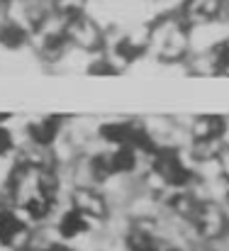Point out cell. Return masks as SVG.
Here are the masks:
<instances>
[{"mask_svg":"<svg viewBox=\"0 0 229 251\" xmlns=\"http://www.w3.org/2000/svg\"><path fill=\"white\" fill-rule=\"evenodd\" d=\"M95 227L83 217V215H78L74 207H64L61 212H59V217H56V237H59V242H74V239H80V237H85V234H90Z\"/></svg>","mask_w":229,"mask_h":251,"instance_id":"52a82bcc","label":"cell"},{"mask_svg":"<svg viewBox=\"0 0 229 251\" xmlns=\"http://www.w3.org/2000/svg\"><path fill=\"white\" fill-rule=\"evenodd\" d=\"M163 251H185V249H180V247H168V249H163Z\"/></svg>","mask_w":229,"mask_h":251,"instance_id":"9c48e42d","label":"cell"},{"mask_svg":"<svg viewBox=\"0 0 229 251\" xmlns=\"http://www.w3.org/2000/svg\"><path fill=\"white\" fill-rule=\"evenodd\" d=\"M193 51V37L188 25L176 15V10H161L149 22L147 56L161 66H180Z\"/></svg>","mask_w":229,"mask_h":251,"instance_id":"6da1fadb","label":"cell"},{"mask_svg":"<svg viewBox=\"0 0 229 251\" xmlns=\"http://www.w3.org/2000/svg\"><path fill=\"white\" fill-rule=\"evenodd\" d=\"M51 5V12L59 17V20H74L78 15H85L90 10V0H49Z\"/></svg>","mask_w":229,"mask_h":251,"instance_id":"ba28073f","label":"cell"},{"mask_svg":"<svg viewBox=\"0 0 229 251\" xmlns=\"http://www.w3.org/2000/svg\"><path fill=\"white\" fill-rule=\"evenodd\" d=\"M190 229L203 239H222L229 229V212L222 205V200L200 198L190 217Z\"/></svg>","mask_w":229,"mask_h":251,"instance_id":"5b68a950","label":"cell"},{"mask_svg":"<svg viewBox=\"0 0 229 251\" xmlns=\"http://www.w3.org/2000/svg\"><path fill=\"white\" fill-rule=\"evenodd\" d=\"M69 207L83 215L93 227L105 225L112 215V205L100 185H74L69 190Z\"/></svg>","mask_w":229,"mask_h":251,"instance_id":"277c9868","label":"cell"},{"mask_svg":"<svg viewBox=\"0 0 229 251\" xmlns=\"http://www.w3.org/2000/svg\"><path fill=\"white\" fill-rule=\"evenodd\" d=\"M183 122H185V132H188V144L190 142H225V137H227V115L200 112V115L183 117Z\"/></svg>","mask_w":229,"mask_h":251,"instance_id":"8992f818","label":"cell"},{"mask_svg":"<svg viewBox=\"0 0 229 251\" xmlns=\"http://www.w3.org/2000/svg\"><path fill=\"white\" fill-rule=\"evenodd\" d=\"M176 15L188 25V29H203L210 25H227L229 27V0H180Z\"/></svg>","mask_w":229,"mask_h":251,"instance_id":"3957f363","label":"cell"},{"mask_svg":"<svg viewBox=\"0 0 229 251\" xmlns=\"http://www.w3.org/2000/svg\"><path fill=\"white\" fill-rule=\"evenodd\" d=\"M64 37L71 49H76L85 56H98L105 51L107 29L90 12H85V15H78L74 20L64 22Z\"/></svg>","mask_w":229,"mask_h":251,"instance_id":"7a4b0ae2","label":"cell"}]
</instances>
